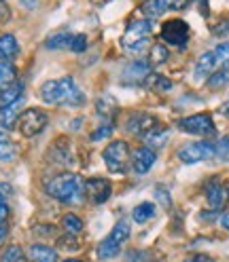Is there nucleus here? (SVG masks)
Returning a JSON list of instances; mask_svg holds the SVG:
<instances>
[{
	"label": "nucleus",
	"instance_id": "7c9ffc66",
	"mask_svg": "<svg viewBox=\"0 0 229 262\" xmlns=\"http://www.w3.org/2000/svg\"><path fill=\"white\" fill-rule=\"evenodd\" d=\"M149 89H153V91H168L170 87H172V83L168 78H163V76H159V74H151L149 78H146V83H144Z\"/></svg>",
	"mask_w": 229,
	"mask_h": 262
},
{
	"label": "nucleus",
	"instance_id": "ddd939ff",
	"mask_svg": "<svg viewBox=\"0 0 229 262\" xmlns=\"http://www.w3.org/2000/svg\"><path fill=\"white\" fill-rule=\"evenodd\" d=\"M157 161V155L153 148L149 146H140L132 152V169L138 173V176H144L146 171H151V167L155 165Z\"/></svg>",
	"mask_w": 229,
	"mask_h": 262
},
{
	"label": "nucleus",
	"instance_id": "a19ab883",
	"mask_svg": "<svg viewBox=\"0 0 229 262\" xmlns=\"http://www.w3.org/2000/svg\"><path fill=\"white\" fill-rule=\"evenodd\" d=\"M221 224H223V228H227V231H229V211L221 216Z\"/></svg>",
	"mask_w": 229,
	"mask_h": 262
},
{
	"label": "nucleus",
	"instance_id": "c756f323",
	"mask_svg": "<svg viewBox=\"0 0 229 262\" xmlns=\"http://www.w3.org/2000/svg\"><path fill=\"white\" fill-rule=\"evenodd\" d=\"M0 262H26V254L20 245H9L0 256Z\"/></svg>",
	"mask_w": 229,
	"mask_h": 262
},
{
	"label": "nucleus",
	"instance_id": "4468645a",
	"mask_svg": "<svg viewBox=\"0 0 229 262\" xmlns=\"http://www.w3.org/2000/svg\"><path fill=\"white\" fill-rule=\"evenodd\" d=\"M204 194H206V201H208V205L212 207V209H221L223 207V203H225V188H223V184L219 182V180H208V182L204 184Z\"/></svg>",
	"mask_w": 229,
	"mask_h": 262
},
{
	"label": "nucleus",
	"instance_id": "58836bf2",
	"mask_svg": "<svg viewBox=\"0 0 229 262\" xmlns=\"http://www.w3.org/2000/svg\"><path fill=\"white\" fill-rule=\"evenodd\" d=\"M185 262H215L210 256H206V254H195V256H191V258H187Z\"/></svg>",
	"mask_w": 229,
	"mask_h": 262
},
{
	"label": "nucleus",
	"instance_id": "a211bd4d",
	"mask_svg": "<svg viewBox=\"0 0 229 262\" xmlns=\"http://www.w3.org/2000/svg\"><path fill=\"white\" fill-rule=\"evenodd\" d=\"M20 53V42L13 34H3L0 36V59L5 63H11V59H15Z\"/></svg>",
	"mask_w": 229,
	"mask_h": 262
},
{
	"label": "nucleus",
	"instance_id": "473e14b6",
	"mask_svg": "<svg viewBox=\"0 0 229 262\" xmlns=\"http://www.w3.org/2000/svg\"><path fill=\"white\" fill-rule=\"evenodd\" d=\"M215 157H219L221 161L229 163V136L221 138V140L215 144Z\"/></svg>",
	"mask_w": 229,
	"mask_h": 262
},
{
	"label": "nucleus",
	"instance_id": "f257e3e1",
	"mask_svg": "<svg viewBox=\"0 0 229 262\" xmlns=\"http://www.w3.org/2000/svg\"><path fill=\"white\" fill-rule=\"evenodd\" d=\"M41 100L49 106H81L85 102V95L79 89L72 76H62L58 80L43 83Z\"/></svg>",
	"mask_w": 229,
	"mask_h": 262
},
{
	"label": "nucleus",
	"instance_id": "7ed1b4c3",
	"mask_svg": "<svg viewBox=\"0 0 229 262\" xmlns=\"http://www.w3.org/2000/svg\"><path fill=\"white\" fill-rule=\"evenodd\" d=\"M153 32V26L149 19H136L125 28V34L121 38V47L125 53H132V55H140L146 51L149 47V36Z\"/></svg>",
	"mask_w": 229,
	"mask_h": 262
},
{
	"label": "nucleus",
	"instance_id": "412c9836",
	"mask_svg": "<svg viewBox=\"0 0 229 262\" xmlns=\"http://www.w3.org/2000/svg\"><path fill=\"white\" fill-rule=\"evenodd\" d=\"M24 83H20V80H15L13 85H9L7 89L0 91V106H7V104H13L24 97Z\"/></svg>",
	"mask_w": 229,
	"mask_h": 262
},
{
	"label": "nucleus",
	"instance_id": "9d476101",
	"mask_svg": "<svg viewBox=\"0 0 229 262\" xmlns=\"http://www.w3.org/2000/svg\"><path fill=\"white\" fill-rule=\"evenodd\" d=\"M149 76H151V63L144 61V59L129 61L121 70V80L125 85H144Z\"/></svg>",
	"mask_w": 229,
	"mask_h": 262
},
{
	"label": "nucleus",
	"instance_id": "37998d69",
	"mask_svg": "<svg viewBox=\"0 0 229 262\" xmlns=\"http://www.w3.org/2000/svg\"><path fill=\"white\" fill-rule=\"evenodd\" d=\"M64 262H83V260H77V258H70V260H64Z\"/></svg>",
	"mask_w": 229,
	"mask_h": 262
},
{
	"label": "nucleus",
	"instance_id": "6e6552de",
	"mask_svg": "<svg viewBox=\"0 0 229 262\" xmlns=\"http://www.w3.org/2000/svg\"><path fill=\"white\" fill-rule=\"evenodd\" d=\"M161 40L176 47V49H185L189 42V26L183 19H170L161 26Z\"/></svg>",
	"mask_w": 229,
	"mask_h": 262
},
{
	"label": "nucleus",
	"instance_id": "f3484780",
	"mask_svg": "<svg viewBox=\"0 0 229 262\" xmlns=\"http://www.w3.org/2000/svg\"><path fill=\"white\" fill-rule=\"evenodd\" d=\"M174 3L176 0H146V3L142 5V15L146 19H155L166 11H170L174 7Z\"/></svg>",
	"mask_w": 229,
	"mask_h": 262
},
{
	"label": "nucleus",
	"instance_id": "c85d7f7f",
	"mask_svg": "<svg viewBox=\"0 0 229 262\" xmlns=\"http://www.w3.org/2000/svg\"><path fill=\"white\" fill-rule=\"evenodd\" d=\"M9 184H0V224H5L9 218V194H11Z\"/></svg>",
	"mask_w": 229,
	"mask_h": 262
},
{
	"label": "nucleus",
	"instance_id": "4c0bfd02",
	"mask_svg": "<svg viewBox=\"0 0 229 262\" xmlns=\"http://www.w3.org/2000/svg\"><path fill=\"white\" fill-rule=\"evenodd\" d=\"M11 17V11H9V5L5 0H0V21H7Z\"/></svg>",
	"mask_w": 229,
	"mask_h": 262
},
{
	"label": "nucleus",
	"instance_id": "f8f14e48",
	"mask_svg": "<svg viewBox=\"0 0 229 262\" xmlns=\"http://www.w3.org/2000/svg\"><path fill=\"white\" fill-rule=\"evenodd\" d=\"M159 125V121L153 117V114H146V112H138V114H132L127 119V131L134 136H146L151 129H155Z\"/></svg>",
	"mask_w": 229,
	"mask_h": 262
},
{
	"label": "nucleus",
	"instance_id": "ea45409f",
	"mask_svg": "<svg viewBox=\"0 0 229 262\" xmlns=\"http://www.w3.org/2000/svg\"><path fill=\"white\" fill-rule=\"evenodd\" d=\"M39 3H41V0H20V5L24 9H28V11H34L39 7Z\"/></svg>",
	"mask_w": 229,
	"mask_h": 262
},
{
	"label": "nucleus",
	"instance_id": "a878e982",
	"mask_svg": "<svg viewBox=\"0 0 229 262\" xmlns=\"http://www.w3.org/2000/svg\"><path fill=\"white\" fill-rule=\"evenodd\" d=\"M229 83V68H221V70H215L210 76H208V87L210 89H221Z\"/></svg>",
	"mask_w": 229,
	"mask_h": 262
},
{
	"label": "nucleus",
	"instance_id": "a18cd8bd",
	"mask_svg": "<svg viewBox=\"0 0 229 262\" xmlns=\"http://www.w3.org/2000/svg\"><path fill=\"white\" fill-rule=\"evenodd\" d=\"M91 3H96V5H100V3H104V0H91Z\"/></svg>",
	"mask_w": 229,
	"mask_h": 262
},
{
	"label": "nucleus",
	"instance_id": "b1692460",
	"mask_svg": "<svg viewBox=\"0 0 229 262\" xmlns=\"http://www.w3.org/2000/svg\"><path fill=\"white\" fill-rule=\"evenodd\" d=\"M72 36H74V34H70L68 30H62V32H58V34L49 36V38L45 40V47H47V49H70Z\"/></svg>",
	"mask_w": 229,
	"mask_h": 262
},
{
	"label": "nucleus",
	"instance_id": "c03bdc74",
	"mask_svg": "<svg viewBox=\"0 0 229 262\" xmlns=\"http://www.w3.org/2000/svg\"><path fill=\"white\" fill-rule=\"evenodd\" d=\"M225 196H227V199H229V186L225 188Z\"/></svg>",
	"mask_w": 229,
	"mask_h": 262
},
{
	"label": "nucleus",
	"instance_id": "4be33fe9",
	"mask_svg": "<svg viewBox=\"0 0 229 262\" xmlns=\"http://www.w3.org/2000/svg\"><path fill=\"white\" fill-rule=\"evenodd\" d=\"M155 214H157V207H155V203H151V201H144V203H140V205H136V207H134V211H132V218H134V222L144 224V222L153 220V218H155Z\"/></svg>",
	"mask_w": 229,
	"mask_h": 262
},
{
	"label": "nucleus",
	"instance_id": "39448f33",
	"mask_svg": "<svg viewBox=\"0 0 229 262\" xmlns=\"http://www.w3.org/2000/svg\"><path fill=\"white\" fill-rule=\"evenodd\" d=\"M102 159H104V165L108 167V171L112 173H123L127 169V163H129V148L123 140H115L110 142L104 152H102Z\"/></svg>",
	"mask_w": 229,
	"mask_h": 262
},
{
	"label": "nucleus",
	"instance_id": "f03ea898",
	"mask_svg": "<svg viewBox=\"0 0 229 262\" xmlns=\"http://www.w3.org/2000/svg\"><path fill=\"white\" fill-rule=\"evenodd\" d=\"M45 190L49 196H53V199L66 203V205H74V203L83 201L85 182L77 173H62V176H55L49 180Z\"/></svg>",
	"mask_w": 229,
	"mask_h": 262
},
{
	"label": "nucleus",
	"instance_id": "423d86ee",
	"mask_svg": "<svg viewBox=\"0 0 229 262\" xmlns=\"http://www.w3.org/2000/svg\"><path fill=\"white\" fill-rule=\"evenodd\" d=\"M215 157V144L212 142H189L185 144L183 148H178V159L187 165H193V163H204V161H210Z\"/></svg>",
	"mask_w": 229,
	"mask_h": 262
},
{
	"label": "nucleus",
	"instance_id": "c9c22d12",
	"mask_svg": "<svg viewBox=\"0 0 229 262\" xmlns=\"http://www.w3.org/2000/svg\"><path fill=\"white\" fill-rule=\"evenodd\" d=\"M112 131H115V125H112V123H106V125H102L100 129H96V131H93V134H91V140H93V142H100V140L108 138Z\"/></svg>",
	"mask_w": 229,
	"mask_h": 262
},
{
	"label": "nucleus",
	"instance_id": "cd10ccee",
	"mask_svg": "<svg viewBox=\"0 0 229 262\" xmlns=\"http://www.w3.org/2000/svg\"><path fill=\"white\" fill-rule=\"evenodd\" d=\"M15 74H17V72H15V68L11 63L0 61V91L15 83Z\"/></svg>",
	"mask_w": 229,
	"mask_h": 262
},
{
	"label": "nucleus",
	"instance_id": "79ce46f5",
	"mask_svg": "<svg viewBox=\"0 0 229 262\" xmlns=\"http://www.w3.org/2000/svg\"><path fill=\"white\" fill-rule=\"evenodd\" d=\"M7 239V226L0 224V245H3V241Z\"/></svg>",
	"mask_w": 229,
	"mask_h": 262
},
{
	"label": "nucleus",
	"instance_id": "dca6fc26",
	"mask_svg": "<svg viewBox=\"0 0 229 262\" xmlns=\"http://www.w3.org/2000/svg\"><path fill=\"white\" fill-rule=\"evenodd\" d=\"M217 57H215V53L212 51H206L204 55H200V59H198V63H195V70H193V76H195V80H202V78H208L212 72L217 70Z\"/></svg>",
	"mask_w": 229,
	"mask_h": 262
},
{
	"label": "nucleus",
	"instance_id": "f704fd0d",
	"mask_svg": "<svg viewBox=\"0 0 229 262\" xmlns=\"http://www.w3.org/2000/svg\"><path fill=\"white\" fill-rule=\"evenodd\" d=\"M85 49H87V36H85V34H74V36H72V45H70V51L83 53Z\"/></svg>",
	"mask_w": 229,
	"mask_h": 262
},
{
	"label": "nucleus",
	"instance_id": "6ab92c4d",
	"mask_svg": "<svg viewBox=\"0 0 229 262\" xmlns=\"http://www.w3.org/2000/svg\"><path fill=\"white\" fill-rule=\"evenodd\" d=\"M28 256L32 262H58V252L45 243H34L28 250Z\"/></svg>",
	"mask_w": 229,
	"mask_h": 262
},
{
	"label": "nucleus",
	"instance_id": "2eb2a0df",
	"mask_svg": "<svg viewBox=\"0 0 229 262\" xmlns=\"http://www.w3.org/2000/svg\"><path fill=\"white\" fill-rule=\"evenodd\" d=\"M22 108H24V97L17 102H13V104L0 106V127L3 129L15 127V123H17L20 117H22Z\"/></svg>",
	"mask_w": 229,
	"mask_h": 262
},
{
	"label": "nucleus",
	"instance_id": "72a5a7b5",
	"mask_svg": "<svg viewBox=\"0 0 229 262\" xmlns=\"http://www.w3.org/2000/svg\"><path fill=\"white\" fill-rule=\"evenodd\" d=\"M151 59H153V63L166 61V59H168V49H166V45H163V42L153 45V47H151Z\"/></svg>",
	"mask_w": 229,
	"mask_h": 262
},
{
	"label": "nucleus",
	"instance_id": "2f4dec72",
	"mask_svg": "<svg viewBox=\"0 0 229 262\" xmlns=\"http://www.w3.org/2000/svg\"><path fill=\"white\" fill-rule=\"evenodd\" d=\"M212 53H215L219 66H223V68H229V42H221Z\"/></svg>",
	"mask_w": 229,
	"mask_h": 262
},
{
	"label": "nucleus",
	"instance_id": "1a4fd4ad",
	"mask_svg": "<svg viewBox=\"0 0 229 262\" xmlns=\"http://www.w3.org/2000/svg\"><path fill=\"white\" fill-rule=\"evenodd\" d=\"M178 129L191 136H212L215 134V123H212L210 114H193V117L178 121Z\"/></svg>",
	"mask_w": 229,
	"mask_h": 262
},
{
	"label": "nucleus",
	"instance_id": "20e7f679",
	"mask_svg": "<svg viewBox=\"0 0 229 262\" xmlns=\"http://www.w3.org/2000/svg\"><path fill=\"white\" fill-rule=\"evenodd\" d=\"M129 239V222L127 220H119L112 226V231L106 239H102V243L98 245V256L102 260H110L115 256H119L121 248L125 245V241Z\"/></svg>",
	"mask_w": 229,
	"mask_h": 262
},
{
	"label": "nucleus",
	"instance_id": "9b49d317",
	"mask_svg": "<svg viewBox=\"0 0 229 262\" xmlns=\"http://www.w3.org/2000/svg\"><path fill=\"white\" fill-rule=\"evenodd\" d=\"M110 190H112V186H110V182L106 178H89V180H85V194L93 203L108 201Z\"/></svg>",
	"mask_w": 229,
	"mask_h": 262
},
{
	"label": "nucleus",
	"instance_id": "aec40b11",
	"mask_svg": "<svg viewBox=\"0 0 229 262\" xmlns=\"http://www.w3.org/2000/svg\"><path fill=\"white\" fill-rule=\"evenodd\" d=\"M168 138H170V131L166 129V125H157V127L151 129L146 136H142L144 144L149 146V148H161V146H166Z\"/></svg>",
	"mask_w": 229,
	"mask_h": 262
},
{
	"label": "nucleus",
	"instance_id": "5701e85b",
	"mask_svg": "<svg viewBox=\"0 0 229 262\" xmlns=\"http://www.w3.org/2000/svg\"><path fill=\"white\" fill-rule=\"evenodd\" d=\"M15 157H17V146H15V142L9 138V134L0 131V161L9 163Z\"/></svg>",
	"mask_w": 229,
	"mask_h": 262
},
{
	"label": "nucleus",
	"instance_id": "393cba45",
	"mask_svg": "<svg viewBox=\"0 0 229 262\" xmlns=\"http://www.w3.org/2000/svg\"><path fill=\"white\" fill-rule=\"evenodd\" d=\"M96 106H98V114L104 117V119H110V117L117 114V102H115L110 95H102L100 100H98Z\"/></svg>",
	"mask_w": 229,
	"mask_h": 262
},
{
	"label": "nucleus",
	"instance_id": "e433bc0d",
	"mask_svg": "<svg viewBox=\"0 0 229 262\" xmlns=\"http://www.w3.org/2000/svg\"><path fill=\"white\" fill-rule=\"evenodd\" d=\"M155 192H157V194H155L157 199H159L161 203H166V207H168V205H170V196H168V190H166V188H161V186H157V188H155Z\"/></svg>",
	"mask_w": 229,
	"mask_h": 262
},
{
	"label": "nucleus",
	"instance_id": "0eeeda50",
	"mask_svg": "<svg viewBox=\"0 0 229 262\" xmlns=\"http://www.w3.org/2000/svg\"><path fill=\"white\" fill-rule=\"evenodd\" d=\"M47 123H49V117L43 110L28 108V110L22 112V117L17 121V127H20L24 138H34V136H39L41 131L47 127Z\"/></svg>",
	"mask_w": 229,
	"mask_h": 262
},
{
	"label": "nucleus",
	"instance_id": "bb28decb",
	"mask_svg": "<svg viewBox=\"0 0 229 262\" xmlns=\"http://www.w3.org/2000/svg\"><path fill=\"white\" fill-rule=\"evenodd\" d=\"M62 226L68 235H79L81 231H83V220H81L79 216H74V214H66L62 220Z\"/></svg>",
	"mask_w": 229,
	"mask_h": 262
}]
</instances>
